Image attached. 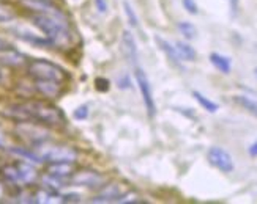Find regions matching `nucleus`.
I'll return each mask as SVG.
<instances>
[{
  "label": "nucleus",
  "instance_id": "nucleus-1",
  "mask_svg": "<svg viewBox=\"0 0 257 204\" xmlns=\"http://www.w3.org/2000/svg\"><path fill=\"white\" fill-rule=\"evenodd\" d=\"M5 115L11 120H15L16 122L33 121L43 124L46 128H62L66 122L63 112L57 106L51 104L49 100H38V99L8 106L5 110Z\"/></svg>",
  "mask_w": 257,
  "mask_h": 204
},
{
  "label": "nucleus",
  "instance_id": "nucleus-2",
  "mask_svg": "<svg viewBox=\"0 0 257 204\" xmlns=\"http://www.w3.org/2000/svg\"><path fill=\"white\" fill-rule=\"evenodd\" d=\"M32 24L46 36L54 48H66L71 42V30L63 14L33 13Z\"/></svg>",
  "mask_w": 257,
  "mask_h": 204
},
{
  "label": "nucleus",
  "instance_id": "nucleus-3",
  "mask_svg": "<svg viewBox=\"0 0 257 204\" xmlns=\"http://www.w3.org/2000/svg\"><path fill=\"white\" fill-rule=\"evenodd\" d=\"M27 74L33 80H51L65 84L68 80V72L62 66L44 58H35L27 63Z\"/></svg>",
  "mask_w": 257,
  "mask_h": 204
},
{
  "label": "nucleus",
  "instance_id": "nucleus-4",
  "mask_svg": "<svg viewBox=\"0 0 257 204\" xmlns=\"http://www.w3.org/2000/svg\"><path fill=\"white\" fill-rule=\"evenodd\" d=\"M16 134L30 146H41L49 140L46 126L33 121H21L16 124Z\"/></svg>",
  "mask_w": 257,
  "mask_h": 204
},
{
  "label": "nucleus",
  "instance_id": "nucleus-5",
  "mask_svg": "<svg viewBox=\"0 0 257 204\" xmlns=\"http://www.w3.org/2000/svg\"><path fill=\"white\" fill-rule=\"evenodd\" d=\"M134 77H136V84L139 86V92H141V96L144 100V107H145V110H147L149 116L153 118L156 115V102L153 98V92H152V85H150L149 77L141 70V68H136Z\"/></svg>",
  "mask_w": 257,
  "mask_h": 204
},
{
  "label": "nucleus",
  "instance_id": "nucleus-6",
  "mask_svg": "<svg viewBox=\"0 0 257 204\" xmlns=\"http://www.w3.org/2000/svg\"><path fill=\"white\" fill-rule=\"evenodd\" d=\"M207 160L213 168L219 170L221 173H232L233 168H235L232 156L224 148H219V146H211L207 152Z\"/></svg>",
  "mask_w": 257,
  "mask_h": 204
},
{
  "label": "nucleus",
  "instance_id": "nucleus-7",
  "mask_svg": "<svg viewBox=\"0 0 257 204\" xmlns=\"http://www.w3.org/2000/svg\"><path fill=\"white\" fill-rule=\"evenodd\" d=\"M44 162H74L77 158V152L70 146H49L38 154Z\"/></svg>",
  "mask_w": 257,
  "mask_h": 204
},
{
  "label": "nucleus",
  "instance_id": "nucleus-8",
  "mask_svg": "<svg viewBox=\"0 0 257 204\" xmlns=\"http://www.w3.org/2000/svg\"><path fill=\"white\" fill-rule=\"evenodd\" d=\"M71 184L81 186V187H88V188H99L106 184V178L93 172V170H81V172H74L73 176L70 178Z\"/></svg>",
  "mask_w": 257,
  "mask_h": 204
},
{
  "label": "nucleus",
  "instance_id": "nucleus-9",
  "mask_svg": "<svg viewBox=\"0 0 257 204\" xmlns=\"http://www.w3.org/2000/svg\"><path fill=\"white\" fill-rule=\"evenodd\" d=\"M29 63V58L21 54L19 50L13 49V48H8L5 50L0 52V64L7 66V68H21Z\"/></svg>",
  "mask_w": 257,
  "mask_h": 204
},
{
  "label": "nucleus",
  "instance_id": "nucleus-10",
  "mask_svg": "<svg viewBox=\"0 0 257 204\" xmlns=\"http://www.w3.org/2000/svg\"><path fill=\"white\" fill-rule=\"evenodd\" d=\"M21 4L33 13H46V14H62L57 5H54L51 0H21Z\"/></svg>",
  "mask_w": 257,
  "mask_h": 204
},
{
  "label": "nucleus",
  "instance_id": "nucleus-11",
  "mask_svg": "<svg viewBox=\"0 0 257 204\" xmlns=\"http://www.w3.org/2000/svg\"><path fill=\"white\" fill-rule=\"evenodd\" d=\"M155 42H156V46L160 48V50L161 52H164L166 54V56H167V60H169L175 68H178V70H182V58H180V55H178V52H177V49H175V44H172V42H169L167 40H164L163 36H160V35H155Z\"/></svg>",
  "mask_w": 257,
  "mask_h": 204
},
{
  "label": "nucleus",
  "instance_id": "nucleus-12",
  "mask_svg": "<svg viewBox=\"0 0 257 204\" xmlns=\"http://www.w3.org/2000/svg\"><path fill=\"white\" fill-rule=\"evenodd\" d=\"M76 172L73 162H49L46 166V174L57 178V179H66L71 178Z\"/></svg>",
  "mask_w": 257,
  "mask_h": 204
},
{
  "label": "nucleus",
  "instance_id": "nucleus-13",
  "mask_svg": "<svg viewBox=\"0 0 257 204\" xmlns=\"http://www.w3.org/2000/svg\"><path fill=\"white\" fill-rule=\"evenodd\" d=\"M18 168V174H19V184H33L38 179V173L37 170L33 168V164L26 162V160H19L15 164Z\"/></svg>",
  "mask_w": 257,
  "mask_h": 204
},
{
  "label": "nucleus",
  "instance_id": "nucleus-14",
  "mask_svg": "<svg viewBox=\"0 0 257 204\" xmlns=\"http://www.w3.org/2000/svg\"><path fill=\"white\" fill-rule=\"evenodd\" d=\"M33 82H35L37 92L46 99L59 98V94L62 93L63 84H60V82H51V80H33Z\"/></svg>",
  "mask_w": 257,
  "mask_h": 204
},
{
  "label": "nucleus",
  "instance_id": "nucleus-15",
  "mask_svg": "<svg viewBox=\"0 0 257 204\" xmlns=\"http://www.w3.org/2000/svg\"><path fill=\"white\" fill-rule=\"evenodd\" d=\"M121 46H123V50L126 54V56L131 60V63H138V46L136 41H134V36L131 35L130 32H123V36H121Z\"/></svg>",
  "mask_w": 257,
  "mask_h": 204
},
{
  "label": "nucleus",
  "instance_id": "nucleus-16",
  "mask_svg": "<svg viewBox=\"0 0 257 204\" xmlns=\"http://www.w3.org/2000/svg\"><path fill=\"white\" fill-rule=\"evenodd\" d=\"M121 198V192L118 186H107L104 190H101L99 194L92 200L93 202H114Z\"/></svg>",
  "mask_w": 257,
  "mask_h": 204
},
{
  "label": "nucleus",
  "instance_id": "nucleus-17",
  "mask_svg": "<svg viewBox=\"0 0 257 204\" xmlns=\"http://www.w3.org/2000/svg\"><path fill=\"white\" fill-rule=\"evenodd\" d=\"M210 63L213 64L216 70L222 74H230L232 71V60L229 56L222 55V54H218V52H211L210 56H208Z\"/></svg>",
  "mask_w": 257,
  "mask_h": 204
},
{
  "label": "nucleus",
  "instance_id": "nucleus-18",
  "mask_svg": "<svg viewBox=\"0 0 257 204\" xmlns=\"http://www.w3.org/2000/svg\"><path fill=\"white\" fill-rule=\"evenodd\" d=\"M175 49L180 55V58L183 62H194L197 58V52L194 50V48L191 44H188L186 41H177L175 42Z\"/></svg>",
  "mask_w": 257,
  "mask_h": 204
},
{
  "label": "nucleus",
  "instance_id": "nucleus-19",
  "mask_svg": "<svg viewBox=\"0 0 257 204\" xmlns=\"http://www.w3.org/2000/svg\"><path fill=\"white\" fill-rule=\"evenodd\" d=\"M233 100H235L241 108H244L248 113H251V115H254L257 118V99H254L251 96L238 94V96H233Z\"/></svg>",
  "mask_w": 257,
  "mask_h": 204
},
{
  "label": "nucleus",
  "instance_id": "nucleus-20",
  "mask_svg": "<svg viewBox=\"0 0 257 204\" xmlns=\"http://www.w3.org/2000/svg\"><path fill=\"white\" fill-rule=\"evenodd\" d=\"M193 98L197 100V104L202 107L205 112H208V113H216L218 110H219V104H216L215 100H211L210 98H207V96H204L200 92H193Z\"/></svg>",
  "mask_w": 257,
  "mask_h": 204
},
{
  "label": "nucleus",
  "instance_id": "nucleus-21",
  "mask_svg": "<svg viewBox=\"0 0 257 204\" xmlns=\"http://www.w3.org/2000/svg\"><path fill=\"white\" fill-rule=\"evenodd\" d=\"M11 154H15L18 157H21V160H26V162H30V164H41V157L38 154H35L33 151H30L29 148H13L10 150Z\"/></svg>",
  "mask_w": 257,
  "mask_h": 204
},
{
  "label": "nucleus",
  "instance_id": "nucleus-22",
  "mask_svg": "<svg viewBox=\"0 0 257 204\" xmlns=\"http://www.w3.org/2000/svg\"><path fill=\"white\" fill-rule=\"evenodd\" d=\"M16 18H18L16 8L13 5L4 2V0H0V24H4V22H11Z\"/></svg>",
  "mask_w": 257,
  "mask_h": 204
},
{
  "label": "nucleus",
  "instance_id": "nucleus-23",
  "mask_svg": "<svg viewBox=\"0 0 257 204\" xmlns=\"http://www.w3.org/2000/svg\"><path fill=\"white\" fill-rule=\"evenodd\" d=\"M177 28L185 36V40L191 41V40L197 38V28H196V26L193 24V22L182 20V22H178V24H177Z\"/></svg>",
  "mask_w": 257,
  "mask_h": 204
},
{
  "label": "nucleus",
  "instance_id": "nucleus-24",
  "mask_svg": "<svg viewBox=\"0 0 257 204\" xmlns=\"http://www.w3.org/2000/svg\"><path fill=\"white\" fill-rule=\"evenodd\" d=\"M123 8H125V14H126V18H128V22H130V26L131 27H139V19H138V14L134 13V10H133V6H131V4L128 2V0H125L123 2Z\"/></svg>",
  "mask_w": 257,
  "mask_h": 204
},
{
  "label": "nucleus",
  "instance_id": "nucleus-25",
  "mask_svg": "<svg viewBox=\"0 0 257 204\" xmlns=\"http://www.w3.org/2000/svg\"><path fill=\"white\" fill-rule=\"evenodd\" d=\"M182 5L189 14H194V16L199 14V6L196 4V0H182Z\"/></svg>",
  "mask_w": 257,
  "mask_h": 204
},
{
  "label": "nucleus",
  "instance_id": "nucleus-26",
  "mask_svg": "<svg viewBox=\"0 0 257 204\" xmlns=\"http://www.w3.org/2000/svg\"><path fill=\"white\" fill-rule=\"evenodd\" d=\"M109 86H110V84H109L107 78H104V77H96L95 78V88L98 90V92L104 93L109 90Z\"/></svg>",
  "mask_w": 257,
  "mask_h": 204
},
{
  "label": "nucleus",
  "instance_id": "nucleus-27",
  "mask_svg": "<svg viewBox=\"0 0 257 204\" xmlns=\"http://www.w3.org/2000/svg\"><path fill=\"white\" fill-rule=\"evenodd\" d=\"M88 116V107L87 106H81V107H77L76 110H74V118L76 120H85Z\"/></svg>",
  "mask_w": 257,
  "mask_h": 204
},
{
  "label": "nucleus",
  "instance_id": "nucleus-28",
  "mask_svg": "<svg viewBox=\"0 0 257 204\" xmlns=\"http://www.w3.org/2000/svg\"><path fill=\"white\" fill-rule=\"evenodd\" d=\"M62 201L63 202H77V201H81V196L76 194H66L62 196Z\"/></svg>",
  "mask_w": 257,
  "mask_h": 204
},
{
  "label": "nucleus",
  "instance_id": "nucleus-29",
  "mask_svg": "<svg viewBox=\"0 0 257 204\" xmlns=\"http://www.w3.org/2000/svg\"><path fill=\"white\" fill-rule=\"evenodd\" d=\"M95 6H96V10H98L101 14H104L106 11H107V4H106V0H95Z\"/></svg>",
  "mask_w": 257,
  "mask_h": 204
},
{
  "label": "nucleus",
  "instance_id": "nucleus-30",
  "mask_svg": "<svg viewBox=\"0 0 257 204\" xmlns=\"http://www.w3.org/2000/svg\"><path fill=\"white\" fill-rule=\"evenodd\" d=\"M238 5H240V0H229V6H230V13H232V16H235V14H237Z\"/></svg>",
  "mask_w": 257,
  "mask_h": 204
},
{
  "label": "nucleus",
  "instance_id": "nucleus-31",
  "mask_svg": "<svg viewBox=\"0 0 257 204\" xmlns=\"http://www.w3.org/2000/svg\"><path fill=\"white\" fill-rule=\"evenodd\" d=\"M248 154H249L251 157H257V140L248 148Z\"/></svg>",
  "mask_w": 257,
  "mask_h": 204
},
{
  "label": "nucleus",
  "instance_id": "nucleus-32",
  "mask_svg": "<svg viewBox=\"0 0 257 204\" xmlns=\"http://www.w3.org/2000/svg\"><path fill=\"white\" fill-rule=\"evenodd\" d=\"M8 48H11V46H10V42H8L7 40H4L2 36H0V52L5 50V49H8Z\"/></svg>",
  "mask_w": 257,
  "mask_h": 204
},
{
  "label": "nucleus",
  "instance_id": "nucleus-33",
  "mask_svg": "<svg viewBox=\"0 0 257 204\" xmlns=\"http://www.w3.org/2000/svg\"><path fill=\"white\" fill-rule=\"evenodd\" d=\"M2 146H5V137H4V132L0 130V148H2Z\"/></svg>",
  "mask_w": 257,
  "mask_h": 204
},
{
  "label": "nucleus",
  "instance_id": "nucleus-34",
  "mask_svg": "<svg viewBox=\"0 0 257 204\" xmlns=\"http://www.w3.org/2000/svg\"><path fill=\"white\" fill-rule=\"evenodd\" d=\"M2 194H4V187H2V184H0V196H2Z\"/></svg>",
  "mask_w": 257,
  "mask_h": 204
},
{
  "label": "nucleus",
  "instance_id": "nucleus-35",
  "mask_svg": "<svg viewBox=\"0 0 257 204\" xmlns=\"http://www.w3.org/2000/svg\"><path fill=\"white\" fill-rule=\"evenodd\" d=\"M254 76H255V78H257V66L254 68Z\"/></svg>",
  "mask_w": 257,
  "mask_h": 204
},
{
  "label": "nucleus",
  "instance_id": "nucleus-36",
  "mask_svg": "<svg viewBox=\"0 0 257 204\" xmlns=\"http://www.w3.org/2000/svg\"><path fill=\"white\" fill-rule=\"evenodd\" d=\"M2 168H4V165H2V162H0V172H2Z\"/></svg>",
  "mask_w": 257,
  "mask_h": 204
},
{
  "label": "nucleus",
  "instance_id": "nucleus-37",
  "mask_svg": "<svg viewBox=\"0 0 257 204\" xmlns=\"http://www.w3.org/2000/svg\"><path fill=\"white\" fill-rule=\"evenodd\" d=\"M0 80H2V72H0Z\"/></svg>",
  "mask_w": 257,
  "mask_h": 204
}]
</instances>
